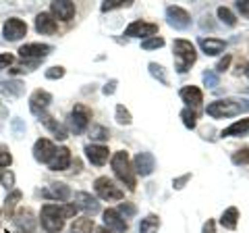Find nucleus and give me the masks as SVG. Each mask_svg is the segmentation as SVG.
Instances as JSON below:
<instances>
[{"label": "nucleus", "mask_w": 249, "mask_h": 233, "mask_svg": "<svg viewBox=\"0 0 249 233\" xmlns=\"http://www.w3.org/2000/svg\"><path fill=\"white\" fill-rule=\"evenodd\" d=\"M243 111H249V102L247 100H216V102H210L206 113L212 116V119H227V116H237Z\"/></svg>", "instance_id": "f257e3e1"}, {"label": "nucleus", "mask_w": 249, "mask_h": 233, "mask_svg": "<svg viewBox=\"0 0 249 233\" xmlns=\"http://www.w3.org/2000/svg\"><path fill=\"white\" fill-rule=\"evenodd\" d=\"M65 208L58 206V204H44L42 206V214H40V221H42V227L48 231V233H60L65 229Z\"/></svg>", "instance_id": "f03ea898"}, {"label": "nucleus", "mask_w": 249, "mask_h": 233, "mask_svg": "<svg viewBox=\"0 0 249 233\" xmlns=\"http://www.w3.org/2000/svg\"><path fill=\"white\" fill-rule=\"evenodd\" d=\"M173 52H175L177 71H178V73H187V71H189V67L197 60L196 46H193L189 40H175Z\"/></svg>", "instance_id": "7ed1b4c3"}, {"label": "nucleus", "mask_w": 249, "mask_h": 233, "mask_svg": "<svg viewBox=\"0 0 249 233\" xmlns=\"http://www.w3.org/2000/svg\"><path fill=\"white\" fill-rule=\"evenodd\" d=\"M112 171H114V175L119 177V179L127 185L129 190H135V173H133V167H131V160H129V154L121 150V152H116L114 156H112Z\"/></svg>", "instance_id": "20e7f679"}, {"label": "nucleus", "mask_w": 249, "mask_h": 233, "mask_svg": "<svg viewBox=\"0 0 249 233\" xmlns=\"http://www.w3.org/2000/svg\"><path fill=\"white\" fill-rule=\"evenodd\" d=\"M93 190H96L100 198L108 200V202H119L124 198V192L112 179H108V177H98V179L93 181Z\"/></svg>", "instance_id": "39448f33"}, {"label": "nucleus", "mask_w": 249, "mask_h": 233, "mask_svg": "<svg viewBox=\"0 0 249 233\" xmlns=\"http://www.w3.org/2000/svg\"><path fill=\"white\" fill-rule=\"evenodd\" d=\"M89 119H91V111H89V108L83 106V104H77L73 108L71 116H69L71 131H75V134H83V131L88 129V125H89Z\"/></svg>", "instance_id": "423d86ee"}, {"label": "nucleus", "mask_w": 249, "mask_h": 233, "mask_svg": "<svg viewBox=\"0 0 249 233\" xmlns=\"http://www.w3.org/2000/svg\"><path fill=\"white\" fill-rule=\"evenodd\" d=\"M156 34H158V25H156V23H145V21H133L127 29H124V36H129V38H145V40L156 38Z\"/></svg>", "instance_id": "0eeeda50"}, {"label": "nucleus", "mask_w": 249, "mask_h": 233, "mask_svg": "<svg viewBox=\"0 0 249 233\" xmlns=\"http://www.w3.org/2000/svg\"><path fill=\"white\" fill-rule=\"evenodd\" d=\"M166 21L175 29H187L191 25V17L183 6H168L166 9Z\"/></svg>", "instance_id": "6e6552de"}, {"label": "nucleus", "mask_w": 249, "mask_h": 233, "mask_svg": "<svg viewBox=\"0 0 249 233\" xmlns=\"http://www.w3.org/2000/svg\"><path fill=\"white\" fill-rule=\"evenodd\" d=\"M23 36H27V23L17 19V17L6 19V23H4V38L6 40L17 42V40H21Z\"/></svg>", "instance_id": "1a4fd4ad"}, {"label": "nucleus", "mask_w": 249, "mask_h": 233, "mask_svg": "<svg viewBox=\"0 0 249 233\" xmlns=\"http://www.w3.org/2000/svg\"><path fill=\"white\" fill-rule=\"evenodd\" d=\"M133 169H135V173L142 175V177L152 175L154 169H156V158H154V154H152V152H139L137 156H135V160H133Z\"/></svg>", "instance_id": "9d476101"}, {"label": "nucleus", "mask_w": 249, "mask_h": 233, "mask_svg": "<svg viewBox=\"0 0 249 233\" xmlns=\"http://www.w3.org/2000/svg\"><path fill=\"white\" fill-rule=\"evenodd\" d=\"M54 152H56V146H54L50 139H46V137H40L34 144V158L37 162H46V165H48L50 158L54 156Z\"/></svg>", "instance_id": "9b49d317"}, {"label": "nucleus", "mask_w": 249, "mask_h": 233, "mask_svg": "<svg viewBox=\"0 0 249 233\" xmlns=\"http://www.w3.org/2000/svg\"><path fill=\"white\" fill-rule=\"evenodd\" d=\"M15 225H17V229L23 231V233H34L36 229V216L31 213V208H19L17 213H15Z\"/></svg>", "instance_id": "f8f14e48"}, {"label": "nucleus", "mask_w": 249, "mask_h": 233, "mask_svg": "<svg viewBox=\"0 0 249 233\" xmlns=\"http://www.w3.org/2000/svg\"><path fill=\"white\" fill-rule=\"evenodd\" d=\"M75 206L81 208V211H85L91 216L100 213V202L93 198L91 194H88V192H77L75 194Z\"/></svg>", "instance_id": "ddd939ff"}, {"label": "nucleus", "mask_w": 249, "mask_h": 233, "mask_svg": "<svg viewBox=\"0 0 249 233\" xmlns=\"http://www.w3.org/2000/svg\"><path fill=\"white\" fill-rule=\"evenodd\" d=\"M50 11L60 21H71L75 17V4L69 2V0H54L50 4Z\"/></svg>", "instance_id": "4468645a"}, {"label": "nucleus", "mask_w": 249, "mask_h": 233, "mask_svg": "<svg viewBox=\"0 0 249 233\" xmlns=\"http://www.w3.org/2000/svg\"><path fill=\"white\" fill-rule=\"evenodd\" d=\"M85 156H88V160L91 162V165L102 167L108 160V148L102 144H88L85 146Z\"/></svg>", "instance_id": "2eb2a0df"}, {"label": "nucleus", "mask_w": 249, "mask_h": 233, "mask_svg": "<svg viewBox=\"0 0 249 233\" xmlns=\"http://www.w3.org/2000/svg\"><path fill=\"white\" fill-rule=\"evenodd\" d=\"M104 223H106V229H110L114 233H124L129 229L127 221H124L123 216L119 214V211H112V208L104 211Z\"/></svg>", "instance_id": "dca6fc26"}, {"label": "nucleus", "mask_w": 249, "mask_h": 233, "mask_svg": "<svg viewBox=\"0 0 249 233\" xmlns=\"http://www.w3.org/2000/svg\"><path fill=\"white\" fill-rule=\"evenodd\" d=\"M50 102H52V94L50 92H46V90H36L34 94H31V98H29V106H31V111H34L36 115L46 113V108H48Z\"/></svg>", "instance_id": "f3484780"}, {"label": "nucleus", "mask_w": 249, "mask_h": 233, "mask_svg": "<svg viewBox=\"0 0 249 233\" xmlns=\"http://www.w3.org/2000/svg\"><path fill=\"white\" fill-rule=\"evenodd\" d=\"M71 160H73L71 150L62 146V148H56L54 156L48 162V167H50V171H65V169H69V165H71Z\"/></svg>", "instance_id": "a211bd4d"}, {"label": "nucleus", "mask_w": 249, "mask_h": 233, "mask_svg": "<svg viewBox=\"0 0 249 233\" xmlns=\"http://www.w3.org/2000/svg\"><path fill=\"white\" fill-rule=\"evenodd\" d=\"M52 52V46L48 44H25L19 48V54L23 58H44Z\"/></svg>", "instance_id": "6ab92c4d"}, {"label": "nucleus", "mask_w": 249, "mask_h": 233, "mask_svg": "<svg viewBox=\"0 0 249 233\" xmlns=\"http://www.w3.org/2000/svg\"><path fill=\"white\" fill-rule=\"evenodd\" d=\"M46 198L50 200H58V202H67L69 198H71V188H69L67 183H52L48 190L42 192Z\"/></svg>", "instance_id": "aec40b11"}, {"label": "nucleus", "mask_w": 249, "mask_h": 233, "mask_svg": "<svg viewBox=\"0 0 249 233\" xmlns=\"http://www.w3.org/2000/svg\"><path fill=\"white\" fill-rule=\"evenodd\" d=\"M181 98L183 102L189 104V108L193 106H199L201 102H204V94H201V90L197 88V85H185V88L181 90Z\"/></svg>", "instance_id": "412c9836"}, {"label": "nucleus", "mask_w": 249, "mask_h": 233, "mask_svg": "<svg viewBox=\"0 0 249 233\" xmlns=\"http://www.w3.org/2000/svg\"><path fill=\"white\" fill-rule=\"evenodd\" d=\"M199 46L208 57H214V54H220L224 48H227V42L220 40V38H201Z\"/></svg>", "instance_id": "4be33fe9"}, {"label": "nucleus", "mask_w": 249, "mask_h": 233, "mask_svg": "<svg viewBox=\"0 0 249 233\" xmlns=\"http://www.w3.org/2000/svg\"><path fill=\"white\" fill-rule=\"evenodd\" d=\"M36 29L40 34H54L56 32V19H52L50 13H40L36 17Z\"/></svg>", "instance_id": "5701e85b"}, {"label": "nucleus", "mask_w": 249, "mask_h": 233, "mask_svg": "<svg viewBox=\"0 0 249 233\" xmlns=\"http://www.w3.org/2000/svg\"><path fill=\"white\" fill-rule=\"evenodd\" d=\"M37 116H40V121H42L44 125L52 131L54 137H56V139H67V129L62 127L56 119H52V116H50V115H46V113H40Z\"/></svg>", "instance_id": "b1692460"}, {"label": "nucleus", "mask_w": 249, "mask_h": 233, "mask_svg": "<svg viewBox=\"0 0 249 233\" xmlns=\"http://www.w3.org/2000/svg\"><path fill=\"white\" fill-rule=\"evenodd\" d=\"M249 131V116L247 119H241V121H235L231 127H227L222 131L224 137H237V136H243Z\"/></svg>", "instance_id": "393cba45"}, {"label": "nucleus", "mask_w": 249, "mask_h": 233, "mask_svg": "<svg viewBox=\"0 0 249 233\" xmlns=\"http://www.w3.org/2000/svg\"><path fill=\"white\" fill-rule=\"evenodd\" d=\"M237 219H239V211L235 206H231V208H227V211L222 213V216H220V225L224 229H229V231H232V229H237Z\"/></svg>", "instance_id": "a878e982"}, {"label": "nucleus", "mask_w": 249, "mask_h": 233, "mask_svg": "<svg viewBox=\"0 0 249 233\" xmlns=\"http://www.w3.org/2000/svg\"><path fill=\"white\" fill-rule=\"evenodd\" d=\"M23 90H25V85H23L21 81H6V79L0 81V92L9 94L11 98H19L23 94Z\"/></svg>", "instance_id": "bb28decb"}, {"label": "nucleus", "mask_w": 249, "mask_h": 233, "mask_svg": "<svg viewBox=\"0 0 249 233\" xmlns=\"http://www.w3.org/2000/svg\"><path fill=\"white\" fill-rule=\"evenodd\" d=\"M93 219L89 216H81V219H75L71 225V233H91L93 231Z\"/></svg>", "instance_id": "cd10ccee"}, {"label": "nucleus", "mask_w": 249, "mask_h": 233, "mask_svg": "<svg viewBox=\"0 0 249 233\" xmlns=\"http://www.w3.org/2000/svg\"><path fill=\"white\" fill-rule=\"evenodd\" d=\"M160 227V219L156 214H147L145 219H142L139 223V233H156Z\"/></svg>", "instance_id": "c85d7f7f"}, {"label": "nucleus", "mask_w": 249, "mask_h": 233, "mask_svg": "<svg viewBox=\"0 0 249 233\" xmlns=\"http://www.w3.org/2000/svg\"><path fill=\"white\" fill-rule=\"evenodd\" d=\"M19 200H21V192L19 190H13L9 196H6V200H4V213L9 216H15V206L19 204Z\"/></svg>", "instance_id": "c756f323"}, {"label": "nucleus", "mask_w": 249, "mask_h": 233, "mask_svg": "<svg viewBox=\"0 0 249 233\" xmlns=\"http://www.w3.org/2000/svg\"><path fill=\"white\" fill-rule=\"evenodd\" d=\"M181 119H183V125L187 129H196L197 127V115H196V111H191L189 106L181 111Z\"/></svg>", "instance_id": "7c9ffc66"}, {"label": "nucleus", "mask_w": 249, "mask_h": 233, "mask_svg": "<svg viewBox=\"0 0 249 233\" xmlns=\"http://www.w3.org/2000/svg\"><path fill=\"white\" fill-rule=\"evenodd\" d=\"M147 67H150V73H152V77H154V79H158L162 85H168V77H166L164 67H162V65H158V63H150Z\"/></svg>", "instance_id": "2f4dec72"}, {"label": "nucleus", "mask_w": 249, "mask_h": 233, "mask_svg": "<svg viewBox=\"0 0 249 233\" xmlns=\"http://www.w3.org/2000/svg\"><path fill=\"white\" fill-rule=\"evenodd\" d=\"M218 19H220L224 25H229V27H235L237 25L235 15H232V11L227 9V6H218Z\"/></svg>", "instance_id": "473e14b6"}, {"label": "nucleus", "mask_w": 249, "mask_h": 233, "mask_svg": "<svg viewBox=\"0 0 249 233\" xmlns=\"http://www.w3.org/2000/svg\"><path fill=\"white\" fill-rule=\"evenodd\" d=\"M127 6H131V0H106V2H102V6H100V11L108 13L114 9H127Z\"/></svg>", "instance_id": "72a5a7b5"}, {"label": "nucleus", "mask_w": 249, "mask_h": 233, "mask_svg": "<svg viewBox=\"0 0 249 233\" xmlns=\"http://www.w3.org/2000/svg\"><path fill=\"white\" fill-rule=\"evenodd\" d=\"M131 113L127 111V108H124L123 104H119L116 106V123H119V125H131Z\"/></svg>", "instance_id": "f704fd0d"}, {"label": "nucleus", "mask_w": 249, "mask_h": 233, "mask_svg": "<svg viewBox=\"0 0 249 233\" xmlns=\"http://www.w3.org/2000/svg\"><path fill=\"white\" fill-rule=\"evenodd\" d=\"M162 46H164V38H158V36L142 42V48L143 50H158V48H162Z\"/></svg>", "instance_id": "c9c22d12"}, {"label": "nucleus", "mask_w": 249, "mask_h": 233, "mask_svg": "<svg viewBox=\"0 0 249 233\" xmlns=\"http://www.w3.org/2000/svg\"><path fill=\"white\" fill-rule=\"evenodd\" d=\"M137 208L131 204V202H123V204L119 206V214L123 216V219H131V216H135Z\"/></svg>", "instance_id": "e433bc0d"}, {"label": "nucleus", "mask_w": 249, "mask_h": 233, "mask_svg": "<svg viewBox=\"0 0 249 233\" xmlns=\"http://www.w3.org/2000/svg\"><path fill=\"white\" fill-rule=\"evenodd\" d=\"M232 162L235 165H249V148H241L232 154Z\"/></svg>", "instance_id": "4c0bfd02"}, {"label": "nucleus", "mask_w": 249, "mask_h": 233, "mask_svg": "<svg viewBox=\"0 0 249 233\" xmlns=\"http://www.w3.org/2000/svg\"><path fill=\"white\" fill-rule=\"evenodd\" d=\"M11 162H13V156H11L9 148H6V146H0V169L11 167Z\"/></svg>", "instance_id": "58836bf2"}, {"label": "nucleus", "mask_w": 249, "mask_h": 233, "mask_svg": "<svg viewBox=\"0 0 249 233\" xmlns=\"http://www.w3.org/2000/svg\"><path fill=\"white\" fill-rule=\"evenodd\" d=\"M11 129H13V134L17 136V137L25 136V123H23L21 119H13V121H11Z\"/></svg>", "instance_id": "ea45409f"}, {"label": "nucleus", "mask_w": 249, "mask_h": 233, "mask_svg": "<svg viewBox=\"0 0 249 233\" xmlns=\"http://www.w3.org/2000/svg\"><path fill=\"white\" fill-rule=\"evenodd\" d=\"M108 136H110V131H108L106 127H102V125L91 127V137L93 139H108Z\"/></svg>", "instance_id": "a19ab883"}, {"label": "nucleus", "mask_w": 249, "mask_h": 233, "mask_svg": "<svg viewBox=\"0 0 249 233\" xmlns=\"http://www.w3.org/2000/svg\"><path fill=\"white\" fill-rule=\"evenodd\" d=\"M46 77L48 79H60V77H65V67H50L46 71Z\"/></svg>", "instance_id": "79ce46f5"}, {"label": "nucleus", "mask_w": 249, "mask_h": 233, "mask_svg": "<svg viewBox=\"0 0 249 233\" xmlns=\"http://www.w3.org/2000/svg\"><path fill=\"white\" fill-rule=\"evenodd\" d=\"M204 83L208 85V88H216L218 85V75L214 71H206L204 73Z\"/></svg>", "instance_id": "37998d69"}, {"label": "nucleus", "mask_w": 249, "mask_h": 233, "mask_svg": "<svg viewBox=\"0 0 249 233\" xmlns=\"http://www.w3.org/2000/svg\"><path fill=\"white\" fill-rule=\"evenodd\" d=\"M231 60H232L231 54H227V57H224V58H220V60H218V65H216V71H218V73L227 71V69L231 67Z\"/></svg>", "instance_id": "c03bdc74"}, {"label": "nucleus", "mask_w": 249, "mask_h": 233, "mask_svg": "<svg viewBox=\"0 0 249 233\" xmlns=\"http://www.w3.org/2000/svg\"><path fill=\"white\" fill-rule=\"evenodd\" d=\"M13 54H9V52H6V54H0V71H2V69H9L11 65H13Z\"/></svg>", "instance_id": "a18cd8bd"}, {"label": "nucleus", "mask_w": 249, "mask_h": 233, "mask_svg": "<svg viewBox=\"0 0 249 233\" xmlns=\"http://www.w3.org/2000/svg\"><path fill=\"white\" fill-rule=\"evenodd\" d=\"M191 179V173H185V175H181V177H177V179L173 181V185H175V190H181L183 188V185L187 183V181H189Z\"/></svg>", "instance_id": "49530a36"}, {"label": "nucleus", "mask_w": 249, "mask_h": 233, "mask_svg": "<svg viewBox=\"0 0 249 233\" xmlns=\"http://www.w3.org/2000/svg\"><path fill=\"white\" fill-rule=\"evenodd\" d=\"M237 9H239V13L243 15V17L249 19V0H239V2H237Z\"/></svg>", "instance_id": "de8ad7c7"}, {"label": "nucleus", "mask_w": 249, "mask_h": 233, "mask_svg": "<svg viewBox=\"0 0 249 233\" xmlns=\"http://www.w3.org/2000/svg\"><path fill=\"white\" fill-rule=\"evenodd\" d=\"M114 90H116V79H110V81L104 85V90H102V92H104L106 96H112V94H114Z\"/></svg>", "instance_id": "09e8293b"}, {"label": "nucleus", "mask_w": 249, "mask_h": 233, "mask_svg": "<svg viewBox=\"0 0 249 233\" xmlns=\"http://www.w3.org/2000/svg\"><path fill=\"white\" fill-rule=\"evenodd\" d=\"M9 116V108H6L2 102H0V125H2V121Z\"/></svg>", "instance_id": "8fccbe9b"}, {"label": "nucleus", "mask_w": 249, "mask_h": 233, "mask_svg": "<svg viewBox=\"0 0 249 233\" xmlns=\"http://www.w3.org/2000/svg\"><path fill=\"white\" fill-rule=\"evenodd\" d=\"M204 233H214V221L208 219V223L204 225Z\"/></svg>", "instance_id": "3c124183"}, {"label": "nucleus", "mask_w": 249, "mask_h": 233, "mask_svg": "<svg viewBox=\"0 0 249 233\" xmlns=\"http://www.w3.org/2000/svg\"><path fill=\"white\" fill-rule=\"evenodd\" d=\"M96 233H112V231H110V229H106V227H102V229H98Z\"/></svg>", "instance_id": "603ef678"}, {"label": "nucleus", "mask_w": 249, "mask_h": 233, "mask_svg": "<svg viewBox=\"0 0 249 233\" xmlns=\"http://www.w3.org/2000/svg\"><path fill=\"white\" fill-rule=\"evenodd\" d=\"M245 75H247V77H249V65H247V67H245Z\"/></svg>", "instance_id": "864d4df0"}]
</instances>
